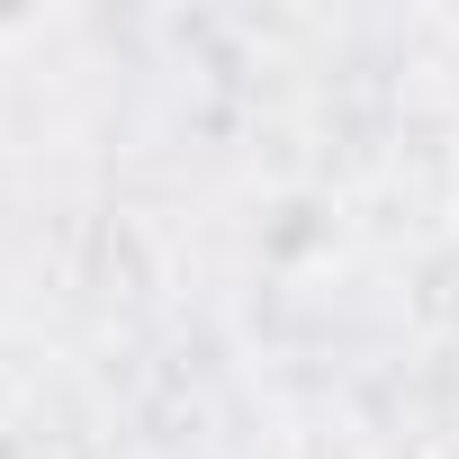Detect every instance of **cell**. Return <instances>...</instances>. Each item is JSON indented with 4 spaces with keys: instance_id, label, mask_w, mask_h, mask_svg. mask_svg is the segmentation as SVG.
I'll use <instances>...</instances> for the list:
<instances>
[]
</instances>
